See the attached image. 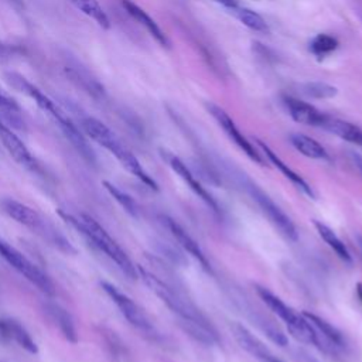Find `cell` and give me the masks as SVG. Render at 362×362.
<instances>
[{"label": "cell", "mask_w": 362, "mask_h": 362, "mask_svg": "<svg viewBox=\"0 0 362 362\" xmlns=\"http://www.w3.org/2000/svg\"><path fill=\"white\" fill-rule=\"evenodd\" d=\"M229 11L243 24L246 25L247 28L253 30V31H257V33H266L269 30L267 27V23L264 21V18L257 14L256 11L250 10V8H246V7H240L239 4L229 8Z\"/></svg>", "instance_id": "24"}, {"label": "cell", "mask_w": 362, "mask_h": 362, "mask_svg": "<svg viewBox=\"0 0 362 362\" xmlns=\"http://www.w3.org/2000/svg\"><path fill=\"white\" fill-rule=\"evenodd\" d=\"M0 139L4 144V147L7 148V151L10 153V156L18 164H21L23 167L33 170V171L37 168V161L33 157V154L30 153V150L20 140V137L7 124L3 123L1 119H0Z\"/></svg>", "instance_id": "15"}, {"label": "cell", "mask_w": 362, "mask_h": 362, "mask_svg": "<svg viewBox=\"0 0 362 362\" xmlns=\"http://www.w3.org/2000/svg\"><path fill=\"white\" fill-rule=\"evenodd\" d=\"M243 187L253 202L259 206L260 212L267 218V221L277 229V232L288 242H297L298 232L291 219L280 209V206L252 180L245 178Z\"/></svg>", "instance_id": "5"}, {"label": "cell", "mask_w": 362, "mask_h": 362, "mask_svg": "<svg viewBox=\"0 0 362 362\" xmlns=\"http://www.w3.org/2000/svg\"><path fill=\"white\" fill-rule=\"evenodd\" d=\"M13 54V48L4 42L0 41V58H7Z\"/></svg>", "instance_id": "32"}, {"label": "cell", "mask_w": 362, "mask_h": 362, "mask_svg": "<svg viewBox=\"0 0 362 362\" xmlns=\"http://www.w3.org/2000/svg\"><path fill=\"white\" fill-rule=\"evenodd\" d=\"M0 335L16 341L23 349L30 354L38 352V348L28 331L14 320H0Z\"/></svg>", "instance_id": "20"}, {"label": "cell", "mask_w": 362, "mask_h": 362, "mask_svg": "<svg viewBox=\"0 0 362 362\" xmlns=\"http://www.w3.org/2000/svg\"><path fill=\"white\" fill-rule=\"evenodd\" d=\"M355 161H356V164H358V167H359V170H361V173H362V158L356 157V158H355Z\"/></svg>", "instance_id": "34"}, {"label": "cell", "mask_w": 362, "mask_h": 362, "mask_svg": "<svg viewBox=\"0 0 362 362\" xmlns=\"http://www.w3.org/2000/svg\"><path fill=\"white\" fill-rule=\"evenodd\" d=\"M163 158L167 161V164L173 168V171L187 184V187H189V189L201 199L204 201L214 212H219V205L216 202V199L211 195V192L201 184V181L192 174V171L187 167V164L178 158L177 156L163 151Z\"/></svg>", "instance_id": "10"}, {"label": "cell", "mask_w": 362, "mask_h": 362, "mask_svg": "<svg viewBox=\"0 0 362 362\" xmlns=\"http://www.w3.org/2000/svg\"><path fill=\"white\" fill-rule=\"evenodd\" d=\"M58 215L65 219L72 228H75L92 246L103 252L129 279L134 280L139 277L137 266L133 264L126 252L120 245L107 233V230L90 215L82 212L79 216H75L69 212L58 209Z\"/></svg>", "instance_id": "2"}, {"label": "cell", "mask_w": 362, "mask_h": 362, "mask_svg": "<svg viewBox=\"0 0 362 362\" xmlns=\"http://www.w3.org/2000/svg\"><path fill=\"white\" fill-rule=\"evenodd\" d=\"M290 143L298 153H301L303 156H305L308 158H314V160H328L329 158V156H328L327 150L322 147V144H320L315 139L305 136L303 133H293L290 136Z\"/></svg>", "instance_id": "22"}, {"label": "cell", "mask_w": 362, "mask_h": 362, "mask_svg": "<svg viewBox=\"0 0 362 362\" xmlns=\"http://www.w3.org/2000/svg\"><path fill=\"white\" fill-rule=\"evenodd\" d=\"M83 14L90 17L99 27L109 28L110 20L102 6L98 3V0H71Z\"/></svg>", "instance_id": "25"}, {"label": "cell", "mask_w": 362, "mask_h": 362, "mask_svg": "<svg viewBox=\"0 0 362 362\" xmlns=\"http://www.w3.org/2000/svg\"><path fill=\"white\" fill-rule=\"evenodd\" d=\"M206 109L209 115L215 119V122L219 124V127L225 132V134L229 137L230 141H233L252 161L257 163L259 165H264L263 154L257 151V148L242 134V132L238 129L232 117L218 105L215 103H206Z\"/></svg>", "instance_id": "8"}, {"label": "cell", "mask_w": 362, "mask_h": 362, "mask_svg": "<svg viewBox=\"0 0 362 362\" xmlns=\"http://www.w3.org/2000/svg\"><path fill=\"white\" fill-rule=\"evenodd\" d=\"M256 143H257V146H259V148H260V151H262V154L276 167V168H279L280 170V173L286 177V178H288L298 189H301L305 195H308V197H314V192H313V188L310 187V184L298 174V173H296L293 168H290L288 167V164H286L264 141H262V140H259V139H256Z\"/></svg>", "instance_id": "17"}, {"label": "cell", "mask_w": 362, "mask_h": 362, "mask_svg": "<svg viewBox=\"0 0 362 362\" xmlns=\"http://www.w3.org/2000/svg\"><path fill=\"white\" fill-rule=\"evenodd\" d=\"M296 359H297V362H320L318 359H315L307 351H303V349L296 351Z\"/></svg>", "instance_id": "31"}, {"label": "cell", "mask_w": 362, "mask_h": 362, "mask_svg": "<svg viewBox=\"0 0 362 362\" xmlns=\"http://www.w3.org/2000/svg\"><path fill=\"white\" fill-rule=\"evenodd\" d=\"M284 105L288 110V115L296 120L297 123L313 126V127H321V123L325 117V113L320 112L315 106L311 103H307L301 99L293 98V96H284Z\"/></svg>", "instance_id": "16"}, {"label": "cell", "mask_w": 362, "mask_h": 362, "mask_svg": "<svg viewBox=\"0 0 362 362\" xmlns=\"http://www.w3.org/2000/svg\"><path fill=\"white\" fill-rule=\"evenodd\" d=\"M1 206L8 216H11L18 223L30 228L31 230H35L38 235H41L49 243L57 246L59 250H62L68 255L76 253V249L69 243V240H66L57 229H54L51 225H48L35 209L30 208L28 205H25L23 202L11 199V198L3 199Z\"/></svg>", "instance_id": "3"}, {"label": "cell", "mask_w": 362, "mask_h": 362, "mask_svg": "<svg viewBox=\"0 0 362 362\" xmlns=\"http://www.w3.org/2000/svg\"><path fill=\"white\" fill-rule=\"evenodd\" d=\"M0 110L4 113V116L11 119V122L16 127H21L20 126L21 123H20V119H18L20 107L16 103V100L3 90L1 86H0Z\"/></svg>", "instance_id": "30"}, {"label": "cell", "mask_w": 362, "mask_h": 362, "mask_svg": "<svg viewBox=\"0 0 362 362\" xmlns=\"http://www.w3.org/2000/svg\"><path fill=\"white\" fill-rule=\"evenodd\" d=\"M314 226H315L318 235L321 236V239L334 250V253H335L341 260H344L345 263L351 264V263H352L351 253H349L348 247L345 246V243L339 239V236H338L329 226H327L325 223H322V222H320V221H315V222H314Z\"/></svg>", "instance_id": "23"}, {"label": "cell", "mask_w": 362, "mask_h": 362, "mask_svg": "<svg viewBox=\"0 0 362 362\" xmlns=\"http://www.w3.org/2000/svg\"><path fill=\"white\" fill-rule=\"evenodd\" d=\"M0 256L11 266L14 267L20 274H23L28 281H31L37 288H40L47 296H54L55 288L49 277L42 273L33 262H30L21 252H18L16 247L0 239Z\"/></svg>", "instance_id": "6"}, {"label": "cell", "mask_w": 362, "mask_h": 362, "mask_svg": "<svg viewBox=\"0 0 362 362\" xmlns=\"http://www.w3.org/2000/svg\"><path fill=\"white\" fill-rule=\"evenodd\" d=\"M303 315L305 317V320L311 324V327L317 332V338H318L317 348L320 351L334 355V356L339 355V352L345 348L344 335L328 321H325L324 318H321L313 313L305 311V313H303Z\"/></svg>", "instance_id": "9"}, {"label": "cell", "mask_w": 362, "mask_h": 362, "mask_svg": "<svg viewBox=\"0 0 362 362\" xmlns=\"http://www.w3.org/2000/svg\"><path fill=\"white\" fill-rule=\"evenodd\" d=\"M137 274L141 277L144 284L171 310V313L178 317L180 324L187 334L205 345H214L219 341L216 329L211 321L191 300H188V297L141 266H137Z\"/></svg>", "instance_id": "1"}, {"label": "cell", "mask_w": 362, "mask_h": 362, "mask_svg": "<svg viewBox=\"0 0 362 362\" xmlns=\"http://www.w3.org/2000/svg\"><path fill=\"white\" fill-rule=\"evenodd\" d=\"M338 48V40L329 34H318L310 42V51L317 57H325Z\"/></svg>", "instance_id": "29"}, {"label": "cell", "mask_w": 362, "mask_h": 362, "mask_svg": "<svg viewBox=\"0 0 362 362\" xmlns=\"http://www.w3.org/2000/svg\"><path fill=\"white\" fill-rule=\"evenodd\" d=\"M321 129L332 133L334 136L348 143L362 146V129L348 120H342V119L325 115L321 123Z\"/></svg>", "instance_id": "18"}, {"label": "cell", "mask_w": 362, "mask_h": 362, "mask_svg": "<svg viewBox=\"0 0 362 362\" xmlns=\"http://www.w3.org/2000/svg\"><path fill=\"white\" fill-rule=\"evenodd\" d=\"M52 120L59 126V129L62 130V133L65 134V137L71 141V144L75 147V150L82 156V158L85 161H88L89 164H95L96 163V157L95 153L92 150V147L89 146V143L86 141L85 136L79 132V129L75 126V123L59 109L57 107L51 115Z\"/></svg>", "instance_id": "12"}, {"label": "cell", "mask_w": 362, "mask_h": 362, "mask_svg": "<svg viewBox=\"0 0 362 362\" xmlns=\"http://www.w3.org/2000/svg\"><path fill=\"white\" fill-rule=\"evenodd\" d=\"M82 127L93 141L109 150L115 157L120 156L124 151L126 147L122 144L117 136L100 120L86 116L82 119Z\"/></svg>", "instance_id": "13"}, {"label": "cell", "mask_w": 362, "mask_h": 362, "mask_svg": "<svg viewBox=\"0 0 362 362\" xmlns=\"http://www.w3.org/2000/svg\"><path fill=\"white\" fill-rule=\"evenodd\" d=\"M123 8L126 10V13L133 17L139 24H141L148 34L163 47H170V41L167 38V35L164 34V31L158 27V24L141 8L139 7L136 3H133L132 0H120Z\"/></svg>", "instance_id": "19"}, {"label": "cell", "mask_w": 362, "mask_h": 362, "mask_svg": "<svg viewBox=\"0 0 362 362\" xmlns=\"http://www.w3.org/2000/svg\"><path fill=\"white\" fill-rule=\"evenodd\" d=\"M160 221H161V223L167 228V230L171 233V236L175 239V242H177L185 252H188L194 259H197L205 270H211L209 262H208L205 253L202 252L201 246L198 245V242H197L177 221H174L173 218H170V216H167V215H161V216H160Z\"/></svg>", "instance_id": "14"}, {"label": "cell", "mask_w": 362, "mask_h": 362, "mask_svg": "<svg viewBox=\"0 0 362 362\" xmlns=\"http://www.w3.org/2000/svg\"><path fill=\"white\" fill-rule=\"evenodd\" d=\"M66 72L69 74L72 81L81 85L88 93L93 96L103 95V86L95 78H92L86 71H82L79 66H68Z\"/></svg>", "instance_id": "26"}, {"label": "cell", "mask_w": 362, "mask_h": 362, "mask_svg": "<svg viewBox=\"0 0 362 362\" xmlns=\"http://www.w3.org/2000/svg\"><path fill=\"white\" fill-rule=\"evenodd\" d=\"M215 1L219 3V4H222V6H225L228 10L232 8V7H235V6H238V1H236V0H215Z\"/></svg>", "instance_id": "33"}, {"label": "cell", "mask_w": 362, "mask_h": 362, "mask_svg": "<svg viewBox=\"0 0 362 362\" xmlns=\"http://www.w3.org/2000/svg\"><path fill=\"white\" fill-rule=\"evenodd\" d=\"M102 184L105 185V188L107 189V192L115 198V201H116L130 216H134V218L139 216V206H137L136 201H134L129 194H126L124 191H122L119 187L113 185V184L109 182V181H103Z\"/></svg>", "instance_id": "28"}, {"label": "cell", "mask_w": 362, "mask_h": 362, "mask_svg": "<svg viewBox=\"0 0 362 362\" xmlns=\"http://www.w3.org/2000/svg\"><path fill=\"white\" fill-rule=\"evenodd\" d=\"M300 88L305 96L314 98V99H329L338 93V89L335 86H332L327 82H321V81L305 82V83L300 85Z\"/></svg>", "instance_id": "27"}, {"label": "cell", "mask_w": 362, "mask_h": 362, "mask_svg": "<svg viewBox=\"0 0 362 362\" xmlns=\"http://www.w3.org/2000/svg\"><path fill=\"white\" fill-rule=\"evenodd\" d=\"M45 313L55 322V325L58 327L61 334L65 337V339H68L72 344L78 342V334H76L75 324L72 321V317L69 315V313L65 308H62L57 303L48 301L45 304Z\"/></svg>", "instance_id": "21"}, {"label": "cell", "mask_w": 362, "mask_h": 362, "mask_svg": "<svg viewBox=\"0 0 362 362\" xmlns=\"http://www.w3.org/2000/svg\"><path fill=\"white\" fill-rule=\"evenodd\" d=\"M230 331L242 349L252 355L259 362H281L269 346H266L255 334H252L243 324L233 322Z\"/></svg>", "instance_id": "11"}, {"label": "cell", "mask_w": 362, "mask_h": 362, "mask_svg": "<svg viewBox=\"0 0 362 362\" xmlns=\"http://www.w3.org/2000/svg\"><path fill=\"white\" fill-rule=\"evenodd\" d=\"M103 291L110 297V300L116 304V307L119 308V311L122 313V315L139 331L144 332V334H154V327L150 322V320L146 317V314L141 311V308L124 293H122L117 287H115L113 284L107 283V281H102L100 283Z\"/></svg>", "instance_id": "7"}, {"label": "cell", "mask_w": 362, "mask_h": 362, "mask_svg": "<svg viewBox=\"0 0 362 362\" xmlns=\"http://www.w3.org/2000/svg\"><path fill=\"white\" fill-rule=\"evenodd\" d=\"M257 296L260 300L284 322L288 332L298 339L303 344L314 345L317 346L318 338L315 329L311 327V324L305 320L303 313L294 311L291 307H288L280 297H277L274 293H272L269 288L263 286H256Z\"/></svg>", "instance_id": "4"}]
</instances>
